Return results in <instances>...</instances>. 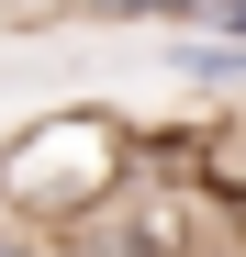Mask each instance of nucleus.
Instances as JSON below:
<instances>
[{"label":"nucleus","instance_id":"f257e3e1","mask_svg":"<svg viewBox=\"0 0 246 257\" xmlns=\"http://www.w3.org/2000/svg\"><path fill=\"white\" fill-rule=\"evenodd\" d=\"M112 168H123V135H112L101 112H45V123H23V135L0 146V224H23L34 246L67 235V224H90V212L123 190Z\"/></svg>","mask_w":246,"mask_h":257},{"label":"nucleus","instance_id":"f03ea898","mask_svg":"<svg viewBox=\"0 0 246 257\" xmlns=\"http://www.w3.org/2000/svg\"><path fill=\"white\" fill-rule=\"evenodd\" d=\"M168 78L179 90H213V101H246V45H224V34H168Z\"/></svg>","mask_w":246,"mask_h":257},{"label":"nucleus","instance_id":"7ed1b4c3","mask_svg":"<svg viewBox=\"0 0 246 257\" xmlns=\"http://www.w3.org/2000/svg\"><path fill=\"white\" fill-rule=\"evenodd\" d=\"M0 257H45V246H34V235H23V224H0Z\"/></svg>","mask_w":246,"mask_h":257}]
</instances>
